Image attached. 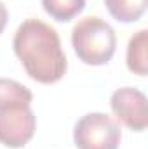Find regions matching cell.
Instances as JSON below:
<instances>
[{"instance_id":"4","label":"cell","mask_w":148,"mask_h":149,"mask_svg":"<svg viewBox=\"0 0 148 149\" xmlns=\"http://www.w3.org/2000/svg\"><path fill=\"white\" fill-rule=\"evenodd\" d=\"M35 127L37 118L28 104L0 109V142L7 148L26 146L35 134Z\"/></svg>"},{"instance_id":"9","label":"cell","mask_w":148,"mask_h":149,"mask_svg":"<svg viewBox=\"0 0 148 149\" xmlns=\"http://www.w3.org/2000/svg\"><path fill=\"white\" fill-rule=\"evenodd\" d=\"M44 10L59 23H68L85 9V0H42Z\"/></svg>"},{"instance_id":"8","label":"cell","mask_w":148,"mask_h":149,"mask_svg":"<svg viewBox=\"0 0 148 149\" xmlns=\"http://www.w3.org/2000/svg\"><path fill=\"white\" fill-rule=\"evenodd\" d=\"M113 19L120 23H136L147 9V0H105Z\"/></svg>"},{"instance_id":"10","label":"cell","mask_w":148,"mask_h":149,"mask_svg":"<svg viewBox=\"0 0 148 149\" xmlns=\"http://www.w3.org/2000/svg\"><path fill=\"white\" fill-rule=\"evenodd\" d=\"M7 19H9V12H7V9H5V5L0 2V35H2V31L5 30V24H7Z\"/></svg>"},{"instance_id":"1","label":"cell","mask_w":148,"mask_h":149,"mask_svg":"<svg viewBox=\"0 0 148 149\" xmlns=\"http://www.w3.org/2000/svg\"><path fill=\"white\" fill-rule=\"evenodd\" d=\"M12 47L26 74L38 83H56L66 73L68 61L59 35L40 19L30 17L23 21L14 35Z\"/></svg>"},{"instance_id":"7","label":"cell","mask_w":148,"mask_h":149,"mask_svg":"<svg viewBox=\"0 0 148 149\" xmlns=\"http://www.w3.org/2000/svg\"><path fill=\"white\" fill-rule=\"evenodd\" d=\"M33 94L28 87L16 80L0 78V109L14 106H30Z\"/></svg>"},{"instance_id":"2","label":"cell","mask_w":148,"mask_h":149,"mask_svg":"<svg viewBox=\"0 0 148 149\" xmlns=\"http://www.w3.org/2000/svg\"><path fill=\"white\" fill-rule=\"evenodd\" d=\"M72 45L77 57L89 66L110 63L117 49V35L106 21L98 16L80 19L72 30Z\"/></svg>"},{"instance_id":"5","label":"cell","mask_w":148,"mask_h":149,"mask_svg":"<svg viewBox=\"0 0 148 149\" xmlns=\"http://www.w3.org/2000/svg\"><path fill=\"white\" fill-rule=\"evenodd\" d=\"M110 106L117 120L134 130L143 132L148 127V109H147V95L132 87L118 88L111 94Z\"/></svg>"},{"instance_id":"6","label":"cell","mask_w":148,"mask_h":149,"mask_svg":"<svg viewBox=\"0 0 148 149\" xmlns=\"http://www.w3.org/2000/svg\"><path fill=\"white\" fill-rule=\"evenodd\" d=\"M147 47H148V31L140 30L134 33L129 45H127V68L134 74L145 76L148 71L147 68Z\"/></svg>"},{"instance_id":"3","label":"cell","mask_w":148,"mask_h":149,"mask_svg":"<svg viewBox=\"0 0 148 149\" xmlns=\"http://www.w3.org/2000/svg\"><path fill=\"white\" fill-rule=\"evenodd\" d=\"M120 139V127L105 113H89L75 123L77 149H118Z\"/></svg>"}]
</instances>
